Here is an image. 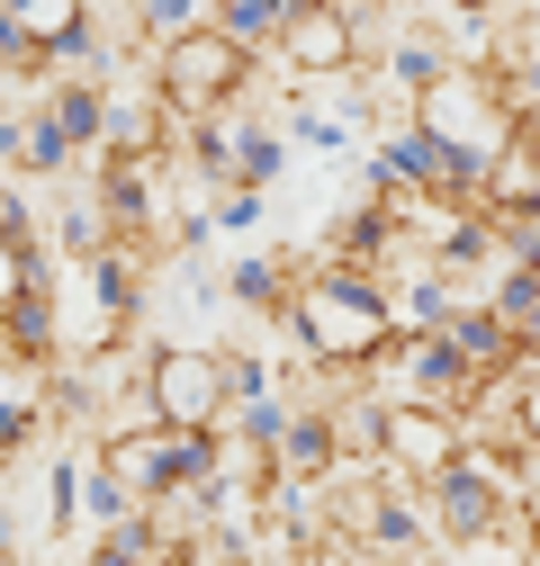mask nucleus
Segmentation results:
<instances>
[{
	"label": "nucleus",
	"mask_w": 540,
	"mask_h": 566,
	"mask_svg": "<svg viewBox=\"0 0 540 566\" xmlns=\"http://www.w3.org/2000/svg\"><path fill=\"white\" fill-rule=\"evenodd\" d=\"M298 297H289V333H298V360L333 369V378H361L378 350L396 342V315H387V289L370 270H343L324 252H298Z\"/></svg>",
	"instance_id": "f257e3e1"
},
{
	"label": "nucleus",
	"mask_w": 540,
	"mask_h": 566,
	"mask_svg": "<svg viewBox=\"0 0 540 566\" xmlns=\"http://www.w3.org/2000/svg\"><path fill=\"white\" fill-rule=\"evenodd\" d=\"M252 82H261V54H243L226 28L172 36V45L154 54V91H163V108H172L180 126H198V117H235V108L252 99Z\"/></svg>",
	"instance_id": "f03ea898"
},
{
	"label": "nucleus",
	"mask_w": 540,
	"mask_h": 566,
	"mask_svg": "<svg viewBox=\"0 0 540 566\" xmlns=\"http://www.w3.org/2000/svg\"><path fill=\"white\" fill-rule=\"evenodd\" d=\"M145 413L172 432H226L235 387H226V350L217 342H163L145 350Z\"/></svg>",
	"instance_id": "7ed1b4c3"
},
{
	"label": "nucleus",
	"mask_w": 540,
	"mask_h": 566,
	"mask_svg": "<svg viewBox=\"0 0 540 566\" xmlns=\"http://www.w3.org/2000/svg\"><path fill=\"white\" fill-rule=\"evenodd\" d=\"M415 126L433 135L442 154H468V163H496L505 145H513V108H505V91H496V73L487 63H459L450 82H433L424 99H415Z\"/></svg>",
	"instance_id": "20e7f679"
},
{
	"label": "nucleus",
	"mask_w": 540,
	"mask_h": 566,
	"mask_svg": "<svg viewBox=\"0 0 540 566\" xmlns=\"http://www.w3.org/2000/svg\"><path fill=\"white\" fill-rule=\"evenodd\" d=\"M361 387L378 405H424V413H459L468 405V369H459V350L442 333H396L378 360L361 369Z\"/></svg>",
	"instance_id": "39448f33"
},
{
	"label": "nucleus",
	"mask_w": 540,
	"mask_h": 566,
	"mask_svg": "<svg viewBox=\"0 0 540 566\" xmlns=\"http://www.w3.org/2000/svg\"><path fill=\"white\" fill-rule=\"evenodd\" d=\"M270 54L289 63V82H333V73H352V63H361V19L343 10V0H315V10H298L280 28Z\"/></svg>",
	"instance_id": "423d86ee"
},
{
	"label": "nucleus",
	"mask_w": 540,
	"mask_h": 566,
	"mask_svg": "<svg viewBox=\"0 0 540 566\" xmlns=\"http://www.w3.org/2000/svg\"><path fill=\"white\" fill-rule=\"evenodd\" d=\"M468 432L459 413H424V405H387V441H378V468L405 476V485H433L442 468H459Z\"/></svg>",
	"instance_id": "0eeeda50"
},
{
	"label": "nucleus",
	"mask_w": 540,
	"mask_h": 566,
	"mask_svg": "<svg viewBox=\"0 0 540 566\" xmlns=\"http://www.w3.org/2000/svg\"><path fill=\"white\" fill-rule=\"evenodd\" d=\"M73 163H82L73 135L45 117L37 91H19V108H0V171H10V180H63Z\"/></svg>",
	"instance_id": "6e6552de"
},
{
	"label": "nucleus",
	"mask_w": 540,
	"mask_h": 566,
	"mask_svg": "<svg viewBox=\"0 0 540 566\" xmlns=\"http://www.w3.org/2000/svg\"><path fill=\"white\" fill-rule=\"evenodd\" d=\"M442 342L459 350L468 387H478V378H531V360H522V333H513V324H505L496 306H450Z\"/></svg>",
	"instance_id": "1a4fd4ad"
},
{
	"label": "nucleus",
	"mask_w": 540,
	"mask_h": 566,
	"mask_svg": "<svg viewBox=\"0 0 540 566\" xmlns=\"http://www.w3.org/2000/svg\"><path fill=\"white\" fill-rule=\"evenodd\" d=\"M45 422H54V369L10 360V369H0V468H19Z\"/></svg>",
	"instance_id": "9d476101"
},
{
	"label": "nucleus",
	"mask_w": 540,
	"mask_h": 566,
	"mask_svg": "<svg viewBox=\"0 0 540 566\" xmlns=\"http://www.w3.org/2000/svg\"><path fill=\"white\" fill-rule=\"evenodd\" d=\"M298 252H243L235 270H226V306L235 315H252V324H289V297H298Z\"/></svg>",
	"instance_id": "9b49d317"
},
{
	"label": "nucleus",
	"mask_w": 540,
	"mask_h": 566,
	"mask_svg": "<svg viewBox=\"0 0 540 566\" xmlns=\"http://www.w3.org/2000/svg\"><path fill=\"white\" fill-rule=\"evenodd\" d=\"M370 189H442V145L415 117L370 135Z\"/></svg>",
	"instance_id": "f8f14e48"
},
{
	"label": "nucleus",
	"mask_w": 540,
	"mask_h": 566,
	"mask_svg": "<svg viewBox=\"0 0 540 566\" xmlns=\"http://www.w3.org/2000/svg\"><path fill=\"white\" fill-rule=\"evenodd\" d=\"M37 99H45V117H54L63 135H73V154H82V163L108 154V91H100V82L54 73V82H37Z\"/></svg>",
	"instance_id": "ddd939ff"
},
{
	"label": "nucleus",
	"mask_w": 540,
	"mask_h": 566,
	"mask_svg": "<svg viewBox=\"0 0 540 566\" xmlns=\"http://www.w3.org/2000/svg\"><path fill=\"white\" fill-rule=\"evenodd\" d=\"M478 207L487 217H540V135L522 126L513 145L487 163V189H478Z\"/></svg>",
	"instance_id": "4468645a"
},
{
	"label": "nucleus",
	"mask_w": 540,
	"mask_h": 566,
	"mask_svg": "<svg viewBox=\"0 0 540 566\" xmlns=\"http://www.w3.org/2000/svg\"><path fill=\"white\" fill-rule=\"evenodd\" d=\"M126 28L145 54H163L172 36H198V28H217V0H126Z\"/></svg>",
	"instance_id": "2eb2a0df"
},
{
	"label": "nucleus",
	"mask_w": 540,
	"mask_h": 566,
	"mask_svg": "<svg viewBox=\"0 0 540 566\" xmlns=\"http://www.w3.org/2000/svg\"><path fill=\"white\" fill-rule=\"evenodd\" d=\"M280 171H289V135L235 108V189H270Z\"/></svg>",
	"instance_id": "dca6fc26"
},
{
	"label": "nucleus",
	"mask_w": 540,
	"mask_h": 566,
	"mask_svg": "<svg viewBox=\"0 0 540 566\" xmlns=\"http://www.w3.org/2000/svg\"><path fill=\"white\" fill-rule=\"evenodd\" d=\"M126 513H145V504L126 494V476L108 468V450H91V459H82V522H91V531H117Z\"/></svg>",
	"instance_id": "f3484780"
},
{
	"label": "nucleus",
	"mask_w": 540,
	"mask_h": 566,
	"mask_svg": "<svg viewBox=\"0 0 540 566\" xmlns=\"http://www.w3.org/2000/svg\"><path fill=\"white\" fill-rule=\"evenodd\" d=\"M154 548H163V522H154V513H126V522L100 531L73 566H154Z\"/></svg>",
	"instance_id": "a211bd4d"
},
{
	"label": "nucleus",
	"mask_w": 540,
	"mask_h": 566,
	"mask_svg": "<svg viewBox=\"0 0 540 566\" xmlns=\"http://www.w3.org/2000/svg\"><path fill=\"white\" fill-rule=\"evenodd\" d=\"M289 19H298L289 0H217V28H226V36L243 45V54H270Z\"/></svg>",
	"instance_id": "6ab92c4d"
},
{
	"label": "nucleus",
	"mask_w": 540,
	"mask_h": 566,
	"mask_svg": "<svg viewBox=\"0 0 540 566\" xmlns=\"http://www.w3.org/2000/svg\"><path fill=\"white\" fill-rule=\"evenodd\" d=\"M117 234H108V217H100V198H73L54 217V261H100Z\"/></svg>",
	"instance_id": "aec40b11"
},
{
	"label": "nucleus",
	"mask_w": 540,
	"mask_h": 566,
	"mask_svg": "<svg viewBox=\"0 0 540 566\" xmlns=\"http://www.w3.org/2000/svg\"><path fill=\"white\" fill-rule=\"evenodd\" d=\"M0 82H19V91H37V82H54V63H45V45L0 10Z\"/></svg>",
	"instance_id": "412c9836"
},
{
	"label": "nucleus",
	"mask_w": 540,
	"mask_h": 566,
	"mask_svg": "<svg viewBox=\"0 0 540 566\" xmlns=\"http://www.w3.org/2000/svg\"><path fill=\"white\" fill-rule=\"evenodd\" d=\"M226 387H235V405H261V396H280V369L252 342H226Z\"/></svg>",
	"instance_id": "4be33fe9"
},
{
	"label": "nucleus",
	"mask_w": 540,
	"mask_h": 566,
	"mask_svg": "<svg viewBox=\"0 0 540 566\" xmlns=\"http://www.w3.org/2000/svg\"><path fill=\"white\" fill-rule=\"evenodd\" d=\"M208 217H217V234H252L261 226V189H217Z\"/></svg>",
	"instance_id": "5701e85b"
},
{
	"label": "nucleus",
	"mask_w": 540,
	"mask_h": 566,
	"mask_svg": "<svg viewBox=\"0 0 540 566\" xmlns=\"http://www.w3.org/2000/svg\"><path fill=\"white\" fill-rule=\"evenodd\" d=\"M522 450H531V459H540V369H531V378H522Z\"/></svg>",
	"instance_id": "b1692460"
},
{
	"label": "nucleus",
	"mask_w": 540,
	"mask_h": 566,
	"mask_svg": "<svg viewBox=\"0 0 540 566\" xmlns=\"http://www.w3.org/2000/svg\"><path fill=\"white\" fill-rule=\"evenodd\" d=\"M442 10H459V19H496L505 0H442Z\"/></svg>",
	"instance_id": "393cba45"
},
{
	"label": "nucleus",
	"mask_w": 540,
	"mask_h": 566,
	"mask_svg": "<svg viewBox=\"0 0 540 566\" xmlns=\"http://www.w3.org/2000/svg\"><path fill=\"white\" fill-rule=\"evenodd\" d=\"M0 557H19V522H10V504H0Z\"/></svg>",
	"instance_id": "a878e982"
},
{
	"label": "nucleus",
	"mask_w": 540,
	"mask_h": 566,
	"mask_svg": "<svg viewBox=\"0 0 540 566\" xmlns=\"http://www.w3.org/2000/svg\"><path fill=\"white\" fill-rule=\"evenodd\" d=\"M0 369H10V333H0Z\"/></svg>",
	"instance_id": "bb28decb"
},
{
	"label": "nucleus",
	"mask_w": 540,
	"mask_h": 566,
	"mask_svg": "<svg viewBox=\"0 0 540 566\" xmlns=\"http://www.w3.org/2000/svg\"><path fill=\"white\" fill-rule=\"evenodd\" d=\"M289 10H315V0H289Z\"/></svg>",
	"instance_id": "cd10ccee"
},
{
	"label": "nucleus",
	"mask_w": 540,
	"mask_h": 566,
	"mask_svg": "<svg viewBox=\"0 0 540 566\" xmlns=\"http://www.w3.org/2000/svg\"><path fill=\"white\" fill-rule=\"evenodd\" d=\"M531 135H540V126H531Z\"/></svg>",
	"instance_id": "c85d7f7f"
}]
</instances>
